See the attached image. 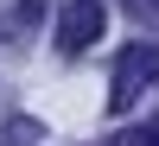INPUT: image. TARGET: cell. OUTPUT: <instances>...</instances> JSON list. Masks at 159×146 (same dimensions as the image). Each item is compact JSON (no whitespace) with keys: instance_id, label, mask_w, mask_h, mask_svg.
I'll return each instance as SVG.
<instances>
[{"instance_id":"obj_3","label":"cell","mask_w":159,"mask_h":146,"mask_svg":"<svg viewBox=\"0 0 159 146\" xmlns=\"http://www.w3.org/2000/svg\"><path fill=\"white\" fill-rule=\"evenodd\" d=\"M38 13H45V0H19V7H13V13H0V38H19L25 25L38 19Z\"/></svg>"},{"instance_id":"obj_1","label":"cell","mask_w":159,"mask_h":146,"mask_svg":"<svg viewBox=\"0 0 159 146\" xmlns=\"http://www.w3.org/2000/svg\"><path fill=\"white\" fill-rule=\"evenodd\" d=\"M147 89H159V38H140L115 57V89H108V114H127Z\"/></svg>"},{"instance_id":"obj_2","label":"cell","mask_w":159,"mask_h":146,"mask_svg":"<svg viewBox=\"0 0 159 146\" xmlns=\"http://www.w3.org/2000/svg\"><path fill=\"white\" fill-rule=\"evenodd\" d=\"M102 25H108V0H70V7L57 13V51H89L102 38Z\"/></svg>"},{"instance_id":"obj_5","label":"cell","mask_w":159,"mask_h":146,"mask_svg":"<svg viewBox=\"0 0 159 146\" xmlns=\"http://www.w3.org/2000/svg\"><path fill=\"white\" fill-rule=\"evenodd\" d=\"M115 146H159V127H127V134H115Z\"/></svg>"},{"instance_id":"obj_4","label":"cell","mask_w":159,"mask_h":146,"mask_svg":"<svg viewBox=\"0 0 159 146\" xmlns=\"http://www.w3.org/2000/svg\"><path fill=\"white\" fill-rule=\"evenodd\" d=\"M38 140H45V127H38V121H25V114L0 127V146H38Z\"/></svg>"}]
</instances>
